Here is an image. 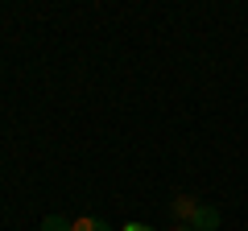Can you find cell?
I'll return each instance as SVG.
<instances>
[{
    "instance_id": "cell-5",
    "label": "cell",
    "mask_w": 248,
    "mask_h": 231,
    "mask_svg": "<svg viewBox=\"0 0 248 231\" xmlns=\"http://www.w3.org/2000/svg\"><path fill=\"white\" fill-rule=\"evenodd\" d=\"M120 231H153V227H145V223H124Z\"/></svg>"
},
{
    "instance_id": "cell-6",
    "label": "cell",
    "mask_w": 248,
    "mask_h": 231,
    "mask_svg": "<svg viewBox=\"0 0 248 231\" xmlns=\"http://www.w3.org/2000/svg\"><path fill=\"white\" fill-rule=\"evenodd\" d=\"M170 231H195V227H170Z\"/></svg>"
},
{
    "instance_id": "cell-4",
    "label": "cell",
    "mask_w": 248,
    "mask_h": 231,
    "mask_svg": "<svg viewBox=\"0 0 248 231\" xmlns=\"http://www.w3.org/2000/svg\"><path fill=\"white\" fill-rule=\"evenodd\" d=\"M42 231H71V219H66V215H46Z\"/></svg>"
},
{
    "instance_id": "cell-2",
    "label": "cell",
    "mask_w": 248,
    "mask_h": 231,
    "mask_svg": "<svg viewBox=\"0 0 248 231\" xmlns=\"http://www.w3.org/2000/svg\"><path fill=\"white\" fill-rule=\"evenodd\" d=\"M190 227H195V231H219V211H215V206H207V202H199Z\"/></svg>"
},
{
    "instance_id": "cell-3",
    "label": "cell",
    "mask_w": 248,
    "mask_h": 231,
    "mask_svg": "<svg viewBox=\"0 0 248 231\" xmlns=\"http://www.w3.org/2000/svg\"><path fill=\"white\" fill-rule=\"evenodd\" d=\"M71 231H116V227H108V219H95V215H83V219H75V223H71Z\"/></svg>"
},
{
    "instance_id": "cell-1",
    "label": "cell",
    "mask_w": 248,
    "mask_h": 231,
    "mask_svg": "<svg viewBox=\"0 0 248 231\" xmlns=\"http://www.w3.org/2000/svg\"><path fill=\"white\" fill-rule=\"evenodd\" d=\"M195 211H199V198H190V194H174L170 198V219H174V227H190Z\"/></svg>"
}]
</instances>
